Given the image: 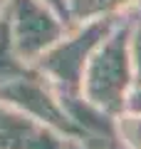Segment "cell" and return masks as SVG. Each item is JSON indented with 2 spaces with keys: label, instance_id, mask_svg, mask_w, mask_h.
I'll return each mask as SVG.
<instances>
[{
  "label": "cell",
  "instance_id": "cell-1",
  "mask_svg": "<svg viewBox=\"0 0 141 149\" xmlns=\"http://www.w3.org/2000/svg\"><path fill=\"white\" fill-rule=\"evenodd\" d=\"M134 15L136 3L119 13L116 25L89 55L82 74V85H79V95L111 117L124 112L126 95L134 87V72H131L129 57V37Z\"/></svg>",
  "mask_w": 141,
  "mask_h": 149
},
{
  "label": "cell",
  "instance_id": "cell-2",
  "mask_svg": "<svg viewBox=\"0 0 141 149\" xmlns=\"http://www.w3.org/2000/svg\"><path fill=\"white\" fill-rule=\"evenodd\" d=\"M116 20H119V13L94 17V20L72 27L62 40H57L52 47H47L32 62V67L40 74H45L47 82L55 87V92H79L89 55L109 35Z\"/></svg>",
  "mask_w": 141,
  "mask_h": 149
},
{
  "label": "cell",
  "instance_id": "cell-3",
  "mask_svg": "<svg viewBox=\"0 0 141 149\" xmlns=\"http://www.w3.org/2000/svg\"><path fill=\"white\" fill-rule=\"evenodd\" d=\"M3 15L8 20L12 50L25 65H32L69 32V25L45 0H5Z\"/></svg>",
  "mask_w": 141,
  "mask_h": 149
},
{
  "label": "cell",
  "instance_id": "cell-4",
  "mask_svg": "<svg viewBox=\"0 0 141 149\" xmlns=\"http://www.w3.org/2000/svg\"><path fill=\"white\" fill-rule=\"evenodd\" d=\"M0 102L25 112L30 117H35L37 122L52 127L62 137L77 139V142L84 144V134L79 132V127L67 117V112L62 109L55 87L32 65H30L27 72H22L20 77H15V80L5 82V85L0 87Z\"/></svg>",
  "mask_w": 141,
  "mask_h": 149
},
{
  "label": "cell",
  "instance_id": "cell-5",
  "mask_svg": "<svg viewBox=\"0 0 141 149\" xmlns=\"http://www.w3.org/2000/svg\"><path fill=\"white\" fill-rule=\"evenodd\" d=\"M72 142L35 117L0 102V149H72Z\"/></svg>",
  "mask_w": 141,
  "mask_h": 149
},
{
  "label": "cell",
  "instance_id": "cell-6",
  "mask_svg": "<svg viewBox=\"0 0 141 149\" xmlns=\"http://www.w3.org/2000/svg\"><path fill=\"white\" fill-rule=\"evenodd\" d=\"M139 0H67V17L69 27H77L87 20L102 15H114V13L126 10L129 5H134Z\"/></svg>",
  "mask_w": 141,
  "mask_h": 149
},
{
  "label": "cell",
  "instance_id": "cell-7",
  "mask_svg": "<svg viewBox=\"0 0 141 149\" xmlns=\"http://www.w3.org/2000/svg\"><path fill=\"white\" fill-rule=\"evenodd\" d=\"M30 65H25L12 50V40H10V30H8V20L5 15H0V87L5 82L20 77L22 72H27Z\"/></svg>",
  "mask_w": 141,
  "mask_h": 149
},
{
  "label": "cell",
  "instance_id": "cell-8",
  "mask_svg": "<svg viewBox=\"0 0 141 149\" xmlns=\"http://www.w3.org/2000/svg\"><path fill=\"white\" fill-rule=\"evenodd\" d=\"M116 134L124 149H141V114L124 109L121 114L114 117Z\"/></svg>",
  "mask_w": 141,
  "mask_h": 149
},
{
  "label": "cell",
  "instance_id": "cell-9",
  "mask_svg": "<svg viewBox=\"0 0 141 149\" xmlns=\"http://www.w3.org/2000/svg\"><path fill=\"white\" fill-rule=\"evenodd\" d=\"M129 57H131V72H134V87H141V8L139 5H136L131 37H129Z\"/></svg>",
  "mask_w": 141,
  "mask_h": 149
},
{
  "label": "cell",
  "instance_id": "cell-10",
  "mask_svg": "<svg viewBox=\"0 0 141 149\" xmlns=\"http://www.w3.org/2000/svg\"><path fill=\"white\" fill-rule=\"evenodd\" d=\"M124 109L141 114V87H131V90H129V95H126V102H124Z\"/></svg>",
  "mask_w": 141,
  "mask_h": 149
},
{
  "label": "cell",
  "instance_id": "cell-11",
  "mask_svg": "<svg viewBox=\"0 0 141 149\" xmlns=\"http://www.w3.org/2000/svg\"><path fill=\"white\" fill-rule=\"evenodd\" d=\"M45 3H47V5H50V8H52V10L69 25V17H67V0H45ZM69 30H72V27H69Z\"/></svg>",
  "mask_w": 141,
  "mask_h": 149
},
{
  "label": "cell",
  "instance_id": "cell-12",
  "mask_svg": "<svg viewBox=\"0 0 141 149\" xmlns=\"http://www.w3.org/2000/svg\"><path fill=\"white\" fill-rule=\"evenodd\" d=\"M72 149H87V147H84L82 142H77V139H74V142H72Z\"/></svg>",
  "mask_w": 141,
  "mask_h": 149
},
{
  "label": "cell",
  "instance_id": "cell-13",
  "mask_svg": "<svg viewBox=\"0 0 141 149\" xmlns=\"http://www.w3.org/2000/svg\"><path fill=\"white\" fill-rule=\"evenodd\" d=\"M3 8H5V0H0V15H3Z\"/></svg>",
  "mask_w": 141,
  "mask_h": 149
},
{
  "label": "cell",
  "instance_id": "cell-14",
  "mask_svg": "<svg viewBox=\"0 0 141 149\" xmlns=\"http://www.w3.org/2000/svg\"><path fill=\"white\" fill-rule=\"evenodd\" d=\"M136 5H139V8H141V0H139V3H136Z\"/></svg>",
  "mask_w": 141,
  "mask_h": 149
}]
</instances>
